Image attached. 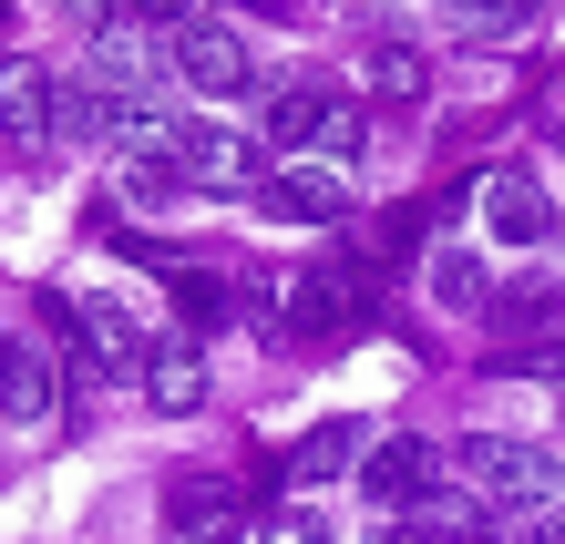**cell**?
Wrapping results in <instances>:
<instances>
[{"mask_svg":"<svg viewBox=\"0 0 565 544\" xmlns=\"http://www.w3.org/2000/svg\"><path fill=\"white\" fill-rule=\"evenodd\" d=\"M462 483H473L483 503H504V514H545V503H565V462L545 452V441H514V431H462L452 441Z\"/></svg>","mask_w":565,"mask_h":544,"instance_id":"6da1fadb","label":"cell"},{"mask_svg":"<svg viewBox=\"0 0 565 544\" xmlns=\"http://www.w3.org/2000/svg\"><path fill=\"white\" fill-rule=\"evenodd\" d=\"M175 73L206 93V104H237V93L268 83V73H257V52H247V31H226V21H185L175 31Z\"/></svg>","mask_w":565,"mask_h":544,"instance_id":"7a4b0ae2","label":"cell"},{"mask_svg":"<svg viewBox=\"0 0 565 544\" xmlns=\"http://www.w3.org/2000/svg\"><path fill=\"white\" fill-rule=\"evenodd\" d=\"M473 206H483L493 247H545V236H555V206H545V185L524 175V164H493V175L473 185Z\"/></svg>","mask_w":565,"mask_h":544,"instance_id":"3957f363","label":"cell"},{"mask_svg":"<svg viewBox=\"0 0 565 544\" xmlns=\"http://www.w3.org/2000/svg\"><path fill=\"white\" fill-rule=\"evenodd\" d=\"M104 145H114L124 164H175L185 124H175L164 93H104Z\"/></svg>","mask_w":565,"mask_h":544,"instance_id":"277c9868","label":"cell"},{"mask_svg":"<svg viewBox=\"0 0 565 544\" xmlns=\"http://www.w3.org/2000/svg\"><path fill=\"white\" fill-rule=\"evenodd\" d=\"M257 206L288 216V226H340L350 216V175L340 164H278V175L257 185Z\"/></svg>","mask_w":565,"mask_h":544,"instance_id":"5b68a950","label":"cell"},{"mask_svg":"<svg viewBox=\"0 0 565 544\" xmlns=\"http://www.w3.org/2000/svg\"><path fill=\"white\" fill-rule=\"evenodd\" d=\"M164 524H175L185 544H237L247 534L237 483H216V472H175V483H164Z\"/></svg>","mask_w":565,"mask_h":544,"instance_id":"8992f818","label":"cell"},{"mask_svg":"<svg viewBox=\"0 0 565 544\" xmlns=\"http://www.w3.org/2000/svg\"><path fill=\"white\" fill-rule=\"evenodd\" d=\"M175 175H185V185H206V195L268 185V175H257V154H247V134H226V124H185V145H175Z\"/></svg>","mask_w":565,"mask_h":544,"instance_id":"52a82bcc","label":"cell"},{"mask_svg":"<svg viewBox=\"0 0 565 544\" xmlns=\"http://www.w3.org/2000/svg\"><path fill=\"white\" fill-rule=\"evenodd\" d=\"M52 124H62V93L42 62H0V145H52Z\"/></svg>","mask_w":565,"mask_h":544,"instance_id":"ba28073f","label":"cell"},{"mask_svg":"<svg viewBox=\"0 0 565 544\" xmlns=\"http://www.w3.org/2000/svg\"><path fill=\"white\" fill-rule=\"evenodd\" d=\"M164 62H175V52H154V31H145L135 11L93 31V83H104V93H154V73H164Z\"/></svg>","mask_w":565,"mask_h":544,"instance_id":"9c48e42d","label":"cell"},{"mask_svg":"<svg viewBox=\"0 0 565 544\" xmlns=\"http://www.w3.org/2000/svg\"><path fill=\"white\" fill-rule=\"evenodd\" d=\"M73 329H83V350L104 360V370H145V360H154V350H145V319H135V298H114V288L73 298Z\"/></svg>","mask_w":565,"mask_h":544,"instance_id":"30bf717a","label":"cell"},{"mask_svg":"<svg viewBox=\"0 0 565 544\" xmlns=\"http://www.w3.org/2000/svg\"><path fill=\"white\" fill-rule=\"evenodd\" d=\"M431 483H443V472H431V441H412V431H402V441H381V452H360V493L391 503V514H412Z\"/></svg>","mask_w":565,"mask_h":544,"instance_id":"8fae6325","label":"cell"},{"mask_svg":"<svg viewBox=\"0 0 565 544\" xmlns=\"http://www.w3.org/2000/svg\"><path fill=\"white\" fill-rule=\"evenodd\" d=\"M278 309H288L278 319L288 339H329V329L350 319V278H340V267H298V278L278 288Z\"/></svg>","mask_w":565,"mask_h":544,"instance_id":"7c38bea8","label":"cell"},{"mask_svg":"<svg viewBox=\"0 0 565 544\" xmlns=\"http://www.w3.org/2000/svg\"><path fill=\"white\" fill-rule=\"evenodd\" d=\"M412 524H422V544H504L473 483H431V493L412 503Z\"/></svg>","mask_w":565,"mask_h":544,"instance_id":"4fadbf2b","label":"cell"},{"mask_svg":"<svg viewBox=\"0 0 565 544\" xmlns=\"http://www.w3.org/2000/svg\"><path fill=\"white\" fill-rule=\"evenodd\" d=\"M422 288H431V309H483L493 319V267L473 247H431L422 257Z\"/></svg>","mask_w":565,"mask_h":544,"instance_id":"5bb4252c","label":"cell"},{"mask_svg":"<svg viewBox=\"0 0 565 544\" xmlns=\"http://www.w3.org/2000/svg\"><path fill=\"white\" fill-rule=\"evenodd\" d=\"M0 412H11V422L52 412V360L31 350V339H11V329H0Z\"/></svg>","mask_w":565,"mask_h":544,"instance_id":"9a60e30c","label":"cell"},{"mask_svg":"<svg viewBox=\"0 0 565 544\" xmlns=\"http://www.w3.org/2000/svg\"><path fill=\"white\" fill-rule=\"evenodd\" d=\"M145 401H154L164 422L206 412V360H195V350H154V360H145Z\"/></svg>","mask_w":565,"mask_h":544,"instance_id":"2e32d148","label":"cell"},{"mask_svg":"<svg viewBox=\"0 0 565 544\" xmlns=\"http://www.w3.org/2000/svg\"><path fill=\"white\" fill-rule=\"evenodd\" d=\"M360 462V422H319V431H298V452H288V483H340V472Z\"/></svg>","mask_w":565,"mask_h":544,"instance_id":"e0dca14e","label":"cell"},{"mask_svg":"<svg viewBox=\"0 0 565 544\" xmlns=\"http://www.w3.org/2000/svg\"><path fill=\"white\" fill-rule=\"evenodd\" d=\"M535 11H545V0H443V21L462 31V42H524Z\"/></svg>","mask_w":565,"mask_h":544,"instance_id":"ac0fdd59","label":"cell"},{"mask_svg":"<svg viewBox=\"0 0 565 544\" xmlns=\"http://www.w3.org/2000/svg\"><path fill=\"white\" fill-rule=\"evenodd\" d=\"M493 319H504L514 339H545V329H565V288H555V278H535V288H504V298H493Z\"/></svg>","mask_w":565,"mask_h":544,"instance_id":"d6986e66","label":"cell"},{"mask_svg":"<svg viewBox=\"0 0 565 544\" xmlns=\"http://www.w3.org/2000/svg\"><path fill=\"white\" fill-rule=\"evenodd\" d=\"M319 124H329V93H309V83L268 93V145H319Z\"/></svg>","mask_w":565,"mask_h":544,"instance_id":"ffe728a7","label":"cell"},{"mask_svg":"<svg viewBox=\"0 0 565 544\" xmlns=\"http://www.w3.org/2000/svg\"><path fill=\"white\" fill-rule=\"evenodd\" d=\"M422 83H431V73H422L412 42H381V52H371V93H391V104H422Z\"/></svg>","mask_w":565,"mask_h":544,"instance_id":"44dd1931","label":"cell"},{"mask_svg":"<svg viewBox=\"0 0 565 544\" xmlns=\"http://www.w3.org/2000/svg\"><path fill=\"white\" fill-rule=\"evenodd\" d=\"M175 319L206 339V329H226V288L216 278H195V267H175Z\"/></svg>","mask_w":565,"mask_h":544,"instance_id":"7402d4cb","label":"cell"},{"mask_svg":"<svg viewBox=\"0 0 565 544\" xmlns=\"http://www.w3.org/2000/svg\"><path fill=\"white\" fill-rule=\"evenodd\" d=\"M504 381H565V339H514V350H493Z\"/></svg>","mask_w":565,"mask_h":544,"instance_id":"603a6c76","label":"cell"},{"mask_svg":"<svg viewBox=\"0 0 565 544\" xmlns=\"http://www.w3.org/2000/svg\"><path fill=\"white\" fill-rule=\"evenodd\" d=\"M257 544H329V514H319V503H288V514H268Z\"/></svg>","mask_w":565,"mask_h":544,"instance_id":"cb8c5ba5","label":"cell"},{"mask_svg":"<svg viewBox=\"0 0 565 544\" xmlns=\"http://www.w3.org/2000/svg\"><path fill=\"white\" fill-rule=\"evenodd\" d=\"M360 145H371V134H360V114H350V104H329V124H319V164H350Z\"/></svg>","mask_w":565,"mask_h":544,"instance_id":"d4e9b609","label":"cell"},{"mask_svg":"<svg viewBox=\"0 0 565 544\" xmlns=\"http://www.w3.org/2000/svg\"><path fill=\"white\" fill-rule=\"evenodd\" d=\"M524 544H565V503H545V514H514Z\"/></svg>","mask_w":565,"mask_h":544,"instance_id":"484cf974","label":"cell"},{"mask_svg":"<svg viewBox=\"0 0 565 544\" xmlns=\"http://www.w3.org/2000/svg\"><path fill=\"white\" fill-rule=\"evenodd\" d=\"M135 21H206V0H124Z\"/></svg>","mask_w":565,"mask_h":544,"instance_id":"4316f807","label":"cell"},{"mask_svg":"<svg viewBox=\"0 0 565 544\" xmlns=\"http://www.w3.org/2000/svg\"><path fill=\"white\" fill-rule=\"evenodd\" d=\"M371 544H422V534H371Z\"/></svg>","mask_w":565,"mask_h":544,"instance_id":"83f0119b","label":"cell"},{"mask_svg":"<svg viewBox=\"0 0 565 544\" xmlns=\"http://www.w3.org/2000/svg\"><path fill=\"white\" fill-rule=\"evenodd\" d=\"M555 145H565V124H555Z\"/></svg>","mask_w":565,"mask_h":544,"instance_id":"f1b7e54d","label":"cell"},{"mask_svg":"<svg viewBox=\"0 0 565 544\" xmlns=\"http://www.w3.org/2000/svg\"><path fill=\"white\" fill-rule=\"evenodd\" d=\"M0 11H11V0H0Z\"/></svg>","mask_w":565,"mask_h":544,"instance_id":"f546056e","label":"cell"}]
</instances>
